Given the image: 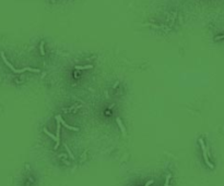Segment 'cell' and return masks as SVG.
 I'll list each match as a JSON object with an SVG mask.
<instances>
[{"instance_id": "1", "label": "cell", "mask_w": 224, "mask_h": 186, "mask_svg": "<svg viewBox=\"0 0 224 186\" xmlns=\"http://www.w3.org/2000/svg\"><path fill=\"white\" fill-rule=\"evenodd\" d=\"M199 143H200V145H201V148H202V152H203V158H204V161H205V163L208 164L211 169H213L214 168V166L211 163V162L209 161V159H208V154H207V148H205V145H204V143H203V139H201L200 138L199 139Z\"/></svg>"}, {"instance_id": "2", "label": "cell", "mask_w": 224, "mask_h": 186, "mask_svg": "<svg viewBox=\"0 0 224 186\" xmlns=\"http://www.w3.org/2000/svg\"><path fill=\"white\" fill-rule=\"evenodd\" d=\"M56 119H57V120H59V121H60V123H61V124L64 125L65 127L69 128V130H71V131H79V128H78V127H75V126H70L69 124H67V123H66V122L64 121V120H62V118L60 117V116H57V117H56Z\"/></svg>"}, {"instance_id": "3", "label": "cell", "mask_w": 224, "mask_h": 186, "mask_svg": "<svg viewBox=\"0 0 224 186\" xmlns=\"http://www.w3.org/2000/svg\"><path fill=\"white\" fill-rule=\"evenodd\" d=\"M57 120V119H56ZM59 136H60V121L59 120H57V133H56V137H57V140H56V145H55V149H56L57 147H58V145H59V140H60V138H59Z\"/></svg>"}, {"instance_id": "4", "label": "cell", "mask_w": 224, "mask_h": 186, "mask_svg": "<svg viewBox=\"0 0 224 186\" xmlns=\"http://www.w3.org/2000/svg\"><path fill=\"white\" fill-rule=\"evenodd\" d=\"M0 54H1V58H2V60H3V62H4V63H6V64L8 65V67H9L10 69H11L14 73H17V69H14V68H13V65H12V64L10 63V62L6 59V56H4V53H3V52H0Z\"/></svg>"}, {"instance_id": "5", "label": "cell", "mask_w": 224, "mask_h": 186, "mask_svg": "<svg viewBox=\"0 0 224 186\" xmlns=\"http://www.w3.org/2000/svg\"><path fill=\"white\" fill-rule=\"evenodd\" d=\"M93 65H75V70H88V69H92Z\"/></svg>"}, {"instance_id": "6", "label": "cell", "mask_w": 224, "mask_h": 186, "mask_svg": "<svg viewBox=\"0 0 224 186\" xmlns=\"http://www.w3.org/2000/svg\"><path fill=\"white\" fill-rule=\"evenodd\" d=\"M116 121H117L118 125H119V127H120V130H122L123 134H124V135H126V130H125V127H124V125H123L122 121H120V119H119V118H117V119H116Z\"/></svg>"}, {"instance_id": "7", "label": "cell", "mask_w": 224, "mask_h": 186, "mask_svg": "<svg viewBox=\"0 0 224 186\" xmlns=\"http://www.w3.org/2000/svg\"><path fill=\"white\" fill-rule=\"evenodd\" d=\"M44 132H45V133H46V134H47V135H48V136H49V137H51V139H54L55 141H56V140H57V137H56V136H54V135H52V134H51V133H49V132H48V130H47V128H44Z\"/></svg>"}, {"instance_id": "8", "label": "cell", "mask_w": 224, "mask_h": 186, "mask_svg": "<svg viewBox=\"0 0 224 186\" xmlns=\"http://www.w3.org/2000/svg\"><path fill=\"white\" fill-rule=\"evenodd\" d=\"M65 148L67 149V151H68V153H69V156H70V158L71 159H75V157H73V154L71 153V151H70V149H69V147H68L67 145H65Z\"/></svg>"}, {"instance_id": "9", "label": "cell", "mask_w": 224, "mask_h": 186, "mask_svg": "<svg viewBox=\"0 0 224 186\" xmlns=\"http://www.w3.org/2000/svg\"><path fill=\"white\" fill-rule=\"evenodd\" d=\"M41 53L42 56H45V51H44V41L41 43Z\"/></svg>"}, {"instance_id": "10", "label": "cell", "mask_w": 224, "mask_h": 186, "mask_svg": "<svg viewBox=\"0 0 224 186\" xmlns=\"http://www.w3.org/2000/svg\"><path fill=\"white\" fill-rule=\"evenodd\" d=\"M170 179H171V174H168L166 176V181H165V186H168V183H170Z\"/></svg>"}, {"instance_id": "11", "label": "cell", "mask_w": 224, "mask_h": 186, "mask_svg": "<svg viewBox=\"0 0 224 186\" xmlns=\"http://www.w3.org/2000/svg\"><path fill=\"white\" fill-rule=\"evenodd\" d=\"M152 183H153V181H149V182H148L147 184H146V186H150V185L152 184Z\"/></svg>"}]
</instances>
